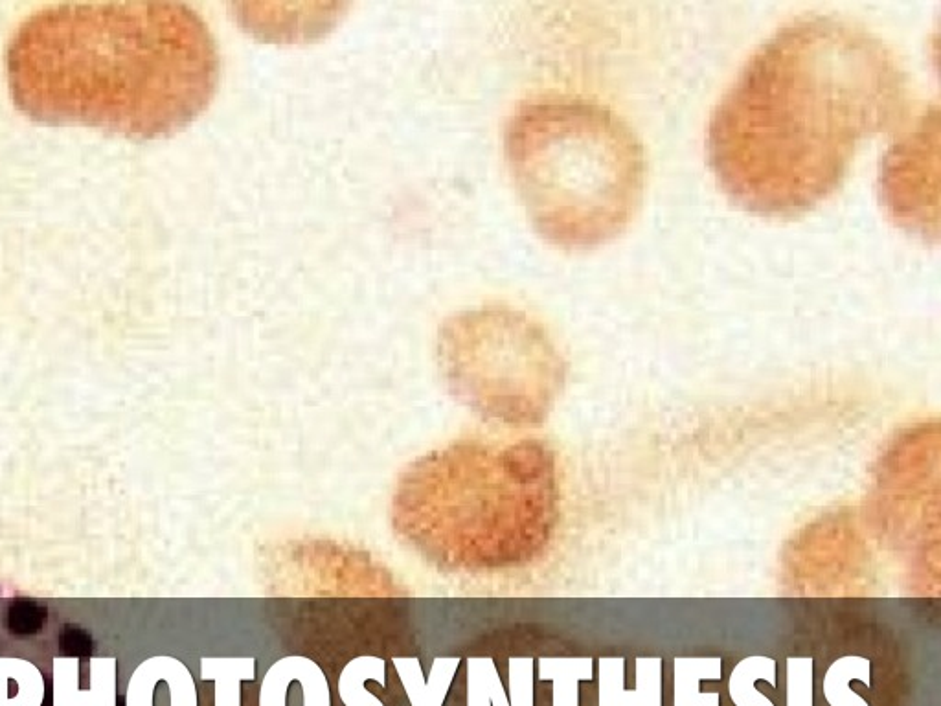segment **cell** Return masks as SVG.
Wrapping results in <instances>:
<instances>
[{
	"mask_svg": "<svg viewBox=\"0 0 941 706\" xmlns=\"http://www.w3.org/2000/svg\"><path fill=\"white\" fill-rule=\"evenodd\" d=\"M908 113L907 70L879 35L805 15L758 46L715 105L708 162L734 205L794 219L835 194L862 146Z\"/></svg>",
	"mask_w": 941,
	"mask_h": 706,
	"instance_id": "6da1fadb",
	"label": "cell"
},
{
	"mask_svg": "<svg viewBox=\"0 0 941 706\" xmlns=\"http://www.w3.org/2000/svg\"><path fill=\"white\" fill-rule=\"evenodd\" d=\"M15 107L43 124L170 137L216 96L221 57L182 2L56 4L17 26L6 50Z\"/></svg>",
	"mask_w": 941,
	"mask_h": 706,
	"instance_id": "7a4b0ae2",
	"label": "cell"
},
{
	"mask_svg": "<svg viewBox=\"0 0 941 706\" xmlns=\"http://www.w3.org/2000/svg\"><path fill=\"white\" fill-rule=\"evenodd\" d=\"M543 445L465 436L414 460L392 497L394 532L445 574L486 580L545 543L550 479Z\"/></svg>",
	"mask_w": 941,
	"mask_h": 706,
	"instance_id": "3957f363",
	"label": "cell"
},
{
	"mask_svg": "<svg viewBox=\"0 0 941 706\" xmlns=\"http://www.w3.org/2000/svg\"><path fill=\"white\" fill-rule=\"evenodd\" d=\"M504 153L530 223L559 249L618 238L644 201V144L603 103L578 96L519 103L506 122Z\"/></svg>",
	"mask_w": 941,
	"mask_h": 706,
	"instance_id": "277c9868",
	"label": "cell"
},
{
	"mask_svg": "<svg viewBox=\"0 0 941 706\" xmlns=\"http://www.w3.org/2000/svg\"><path fill=\"white\" fill-rule=\"evenodd\" d=\"M438 365L454 398L484 420L506 425L539 422L565 374L543 324L504 304L464 309L445 320Z\"/></svg>",
	"mask_w": 941,
	"mask_h": 706,
	"instance_id": "5b68a950",
	"label": "cell"
},
{
	"mask_svg": "<svg viewBox=\"0 0 941 706\" xmlns=\"http://www.w3.org/2000/svg\"><path fill=\"white\" fill-rule=\"evenodd\" d=\"M903 137L881 160L879 194L896 223L938 240V105L923 109L916 124L903 126Z\"/></svg>",
	"mask_w": 941,
	"mask_h": 706,
	"instance_id": "8992f818",
	"label": "cell"
},
{
	"mask_svg": "<svg viewBox=\"0 0 941 706\" xmlns=\"http://www.w3.org/2000/svg\"><path fill=\"white\" fill-rule=\"evenodd\" d=\"M46 616V605L30 598H17L8 609L6 626L15 637H32L45 627Z\"/></svg>",
	"mask_w": 941,
	"mask_h": 706,
	"instance_id": "52a82bcc",
	"label": "cell"
},
{
	"mask_svg": "<svg viewBox=\"0 0 941 706\" xmlns=\"http://www.w3.org/2000/svg\"><path fill=\"white\" fill-rule=\"evenodd\" d=\"M59 650L65 653L67 657H89L94 650V640L92 635L76 624H69L63 627L59 635Z\"/></svg>",
	"mask_w": 941,
	"mask_h": 706,
	"instance_id": "ba28073f",
	"label": "cell"
}]
</instances>
